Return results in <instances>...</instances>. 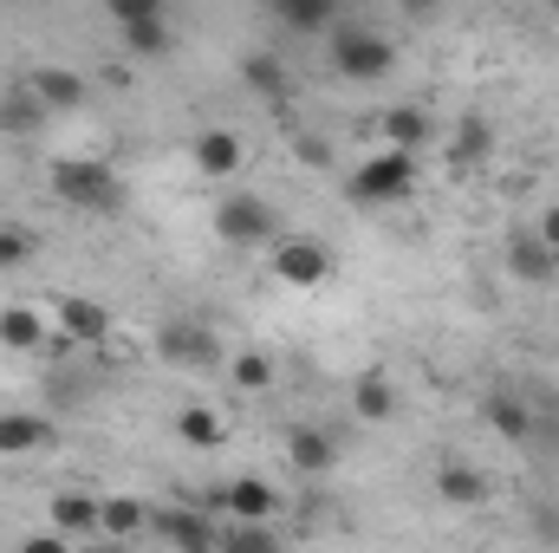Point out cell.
I'll return each mask as SVG.
<instances>
[{
  "mask_svg": "<svg viewBox=\"0 0 559 553\" xmlns=\"http://www.w3.org/2000/svg\"><path fill=\"white\" fill-rule=\"evenodd\" d=\"M52 189H59V202L85 209V215H118V202H124L118 169L98 163V156H59L52 163Z\"/></svg>",
  "mask_w": 559,
  "mask_h": 553,
  "instance_id": "cell-1",
  "label": "cell"
},
{
  "mask_svg": "<svg viewBox=\"0 0 559 553\" xmlns=\"http://www.w3.org/2000/svg\"><path fill=\"white\" fill-rule=\"evenodd\" d=\"M411 189H417V156H404V150L365 156V163L352 169V183H345V196H352L358 209H391V202H404Z\"/></svg>",
  "mask_w": 559,
  "mask_h": 553,
  "instance_id": "cell-2",
  "label": "cell"
},
{
  "mask_svg": "<svg viewBox=\"0 0 559 553\" xmlns=\"http://www.w3.org/2000/svg\"><path fill=\"white\" fill-rule=\"evenodd\" d=\"M391 66H397V46H391L384 33L352 26V20H338V26H332V72H338V79L371 85V79H384Z\"/></svg>",
  "mask_w": 559,
  "mask_h": 553,
  "instance_id": "cell-3",
  "label": "cell"
},
{
  "mask_svg": "<svg viewBox=\"0 0 559 553\" xmlns=\"http://www.w3.org/2000/svg\"><path fill=\"white\" fill-rule=\"evenodd\" d=\"M156 352H163L169 365H182V372H215V365H222V345H215V332H209L202 319H169V326L156 332Z\"/></svg>",
  "mask_w": 559,
  "mask_h": 553,
  "instance_id": "cell-4",
  "label": "cell"
},
{
  "mask_svg": "<svg viewBox=\"0 0 559 553\" xmlns=\"http://www.w3.org/2000/svg\"><path fill=\"white\" fill-rule=\"evenodd\" d=\"M215 235L228 248H261V242H274V209L261 196H228L215 209Z\"/></svg>",
  "mask_w": 559,
  "mask_h": 553,
  "instance_id": "cell-5",
  "label": "cell"
},
{
  "mask_svg": "<svg viewBox=\"0 0 559 553\" xmlns=\"http://www.w3.org/2000/svg\"><path fill=\"white\" fill-rule=\"evenodd\" d=\"M20 85H26V92L39 98V111H46V118H52V111H79V105L92 98V85H85V79H79L72 66H33V72H26Z\"/></svg>",
  "mask_w": 559,
  "mask_h": 553,
  "instance_id": "cell-6",
  "label": "cell"
},
{
  "mask_svg": "<svg viewBox=\"0 0 559 553\" xmlns=\"http://www.w3.org/2000/svg\"><path fill=\"white\" fill-rule=\"evenodd\" d=\"M274 274L286 280V286H319V280H332V248L293 235V242H280L274 248Z\"/></svg>",
  "mask_w": 559,
  "mask_h": 553,
  "instance_id": "cell-7",
  "label": "cell"
},
{
  "mask_svg": "<svg viewBox=\"0 0 559 553\" xmlns=\"http://www.w3.org/2000/svg\"><path fill=\"white\" fill-rule=\"evenodd\" d=\"M150 528H156L176 553H215V528H222V521H209V515H195V508H163V515H150Z\"/></svg>",
  "mask_w": 559,
  "mask_h": 553,
  "instance_id": "cell-8",
  "label": "cell"
},
{
  "mask_svg": "<svg viewBox=\"0 0 559 553\" xmlns=\"http://www.w3.org/2000/svg\"><path fill=\"white\" fill-rule=\"evenodd\" d=\"M286 462H293L299 475H325V469L338 462V443H332L325 430H312V423H293V430H286Z\"/></svg>",
  "mask_w": 559,
  "mask_h": 553,
  "instance_id": "cell-9",
  "label": "cell"
},
{
  "mask_svg": "<svg viewBox=\"0 0 559 553\" xmlns=\"http://www.w3.org/2000/svg\"><path fill=\"white\" fill-rule=\"evenodd\" d=\"M241 85H248L254 98H267V105H286V98H293V72H286L280 52H248V59H241Z\"/></svg>",
  "mask_w": 559,
  "mask_h": 553,
  "instance_id": "cell-10",
  "label": "cell"
},
{
  "mask_svg": "<svg viewBox=\"0 0 559 553\" xmlns=\"http://www.w3.org/2000/svg\"><path fill=\"white\" fill-rule=\"evenodd\" d=\"M222 508H228V521H274L280 495L267 482H254V475H235V482L222 489Z\"/></svg>",
  "mask_w": 559,
  "mask_h": 553,
  "instance_id": "cell-11",
  "label": "cell"
},
{
  "mask_svg": "<svg viewBox=\"0 0 559 553\" xmlns=\"http://www.w3.org/2000/svg\"><path fill=\"white\" fill-rule=\"evenodd\" d=\"M59 326H66V339L98 345V339L111 332V313H105L98 299H85V293H66V299H59Z\"/></svg>",
  "mask_w": 559,
  "mask_h": 553,
  "instance_id": "cell-12",
  "label": "cell"
},
{
  "mask_svg": "<svg viewBox=\"0 0 559 553\" xmlns=\"http://www.w3.org/2000/svg\"><path fill=\"white\" fill-rule=\"evenodd\" d=\"M189 156H195V169H202V176H215V183H222V176H235V169H241L248 143L235 138V131H202Z\"/></svg>",
  "mask_w": 559,
  "mask_h": 553,
  "instance_id": "cell-13",
  "label": "cell"
},
{
  "mask_svg": "<svg viewBox=\"0 0 559 553\" xmlns=\"http://www.w3.org/2000/svg\"><path fill=\"white\" fill-rule=\"evenodd\" d=\"M436 495H442L449 508H481V502H488V475L468 469V462H442V469H436Z\"/></svg>",
  "mask_w": 559,
  "mask_h": 553,
  "instance_id": "cell-14",
  "label": "cell"
},
{
  "mask_svg": "<svg viewBox=\"0 0 559 553\" xmlns=\"http://www.w3.org/2000/svg\"><path fill=\"white\" fill-rule=\"evenodd\" d=\"M488 423H495V436H508V443H534V404L527 398H514V391H488Z\"/></svg>",
  "mask_w": 559,
  "mask_h": 553,
  "instance_id": "cell-15",
  "label": "cell"
},
{
  "mask_svg": "<svg viewBox=\"0 0 559 553\" xmlns=\"http://www.w3.org/2000/svg\"><path fill=\"white\" fill-rule=\"evenodd\" d=\"M215 553H286V541L267 521H222L215 528Z\"/></svg>",
  "mask_w": 559,
  "mask_h": 553,
  "instance_id": "cell-16",
  "label": "cell"
},
{
  "mask_svg": "<svg viewBox=\"0 0 559 553\" xmlns=\"http://www.w3.org/2000/svg\"><path fill=\"white\" fill-rule=\"evenodd\" d=\"M378 138H384V150H404V156H417V143L429 138V118H423L417 105H391V111L378 118Z\"/></svg>",
  "mask_w": 559,
  "mask_h": 553,
  "instance_id": "cell-17",
  "label": "cell"
},
{
  "mask_svg": "<svg viewBox=\"0 0 559 553\" xmlns=\"http://www.w3.org/2000/svg\"><path fill=\"white\" fill-rule=\"evenodd\" d=\"M352 411L365 416V423H391V416H397V385H391L384 372H365V378L352 385Z\"/></svg>",
  "mask_w": 559,
  "mask_h": 553,
  "instance_id": "cell-18",
  "label": "cell"
},
{
  "mask_svg": "<svg viewBox=\"0 0 559 553\" xmlns=\"http://www.w3.org/2000/svg\"><path fill=\"white\" fill-rule=\"evenodd\" d=\"M46 443H52V423L46 416H20V411L0 416V456H33Z\"/></svg>",
  "mask_w": 559,
  "mask_h": 553,
  "instance_id": "cell-19",
  "label": "cell"
},
{
  "mask_svg": "<svg viewBox=\"0 0 559 553\" xmlns=\"http://www.w3.org/2000/svg\"><path fill=\"white\" fill-rule=\"evenodd\" d=\"M98 528L111 534V541H131L150 528V508H143L138 495H111V502H98Z\"/></svg>",
  "mask_w": 559,
  "mask_h": 553,
  "instance_id": "cell-20",
  "label": "cell"
},
{
  "mask_svg": "<svg viewBox=\"0 0 559 553\" xmlns=\"http://www.w3.org/2000/svg\"><path fill=\"white\" fill-rule=\"evenodd\" d=\"M39 125H46V111H39V98H33L26 85L0 92V131H7V138H33Z\"/></svg>",
  "mask_w": 559,
  "mask_h": 553,
  "instance_id": "cell-21",
  "label": "cell"
},
{
  "mask_svg": "<svg viewBox=\"0 0 559 553\" xmlns=\"http://www.w3.org/2000/svg\"><path fill=\"white\" fill-rule=\"evenodd\" d=\"M176 436H182L189 449H222V443H228V423L209 411V404H189V411L176 416Z\"/></svg>",
  "mask_w": 559,
  "mask_h": 553,
  "instance_id": "cell-22",
  "label": "cell"
},
{
  "mask_svg": "<svg viewBox=\"0 0 559 553\" xmlns=\"http://www.w3.org/2000/svg\"><path fill=\"white\" fill-rule=\"evenodd\" d=\"M280 26L286 33H332L338 26V7L332 0H280Z\"/></svg>",
  "mask_w": 559,
  "mask_h": 553,
  "instance_id": "cell-23",
  "label": "cell"
},
{
  "mask_svg": "<svg viewBox=\"0 0 559 553\" xmlns=\"http://www.w3.org/2000/svg\"><path fill=\"white\" fill-rule=\"evenodd\" d=\"M98 528V502L92 495H52V534L72 541V534H92Z\"/></svg>",
  "mask_w": 559,
  "mask_h": 553,
  "instance_id": "cell-24",
  "label": "cell"
},
{
  "mask_svg": "<svg viewBox=\"0 0 559 553\" xmlns=\"http://www.w3.org/2000/svg\"><path fill=\"white\" fill-rule=\"evenodd\" d=\"M488 150H495V125H488V118H462V125H455V143H449V163L468 169V163H481Z\"/></svg>",
  "mask_w": 559,
  "mask_h": 553,
  "instance_id": "cell-25",
  "label": "cell"
},
{
  "mask_svg": "<svg viewBox=\"0 0 559 553\" xmlns=\"http://www.w3.org/2000/svg\"><path fill=\"white\" fill-rule=\"evenodd\" d=\"M169 46H176V33H169V20H163V13H150V20H131V26H124V52L163 59Z\"/></svg>",
  "mask_w": 559,
  "mask_h": 553,
  "instance_id": "cell-26",
  "label": "cell"
},
{
  "mask_svg": "<svg viewBox=\"0 0 559 553\" xmlns=\"http://www.w3.org/2000/svg\"><path fill=\"white\" fill-rule=\"evenodd\" d=\"M508 268H514L521 280H554L559 261L540 248V235H514V242H508Z\"/></svg>",
  "mask_w": 559,
  "mask_h": 553,
  "instance_id": "cell-27",
  "label": "cell"
},
{
  "mask_svg": "<svg viewBox=\"0 0 559 553\" xmlns=\"http://www.w3.org/2000/svg\"><path fill=\"white\" fill-rule=\"evenodd\" d=\"M39 339H46V326H39V313H33V306H7V313H0V345L33 352Z\"/></svg>",
  "mask_w": 559,
  "mask_h": 553,
  "instance_id": "cell-28",
  "label": "cell"
},
{
  "mask_svg": "<svg viewBox=\"0 0 559 553\" xmlns=\"http://www.w3.org/2000/svg\"><path fill=\"white\" fill-rule=\"evenodd\" d=\"M228 378H235L241 391H267V385H274V358H267V352H241V358H228Z\"/></svg>",
  "mask_w": 559,
  "mask_h": 553,
  "instance_id": "cell-29",
  "label": "cell"
},
{
  "mask_svg": "<svg viewBox=\"0 0 559 553\" xmlns=\"http://www.w3.org/2000/svg\"><path fill=\"white\" fill-rule=\"evenodd\" d=\"M26 255H33V235H26V228H0V274L20 268Z\"/></svg>",
  "mask_w": 559,
  "mask_h": 553,
  "instance_id": "cell-30",
  "label": "cell"
},
{
  "mask_svg": "<svg viewBox=\"0 0 559 553\" xmlns=\"http://www.w3.org/2000/svg\"><path fill=\"white\" fill-rule=\"evenodd\" d=\"M150 13H163L156 0H111V20L118 26H131V20H150Z\"/></svg>",
  "mask_w": 559,
  "mask_h": 553,
  "instance_id": "cell-31",
  "label": "cell"
},
{
  "mask_svg": "<svg viewBox=\"0 0 559 553\" xmlns=\"http://www.w3.org/2000/svg\"><path fill=\"white\" fill-rule=\"evenodd\" d=\"M534 235H540V248L559 261V202H554V209H540V228H534Z\"/></svg>",
  "mask_w": 559,
  "mask_h": 553,
  "instance_id": "cell-32",
  "label": "cell"
},
{
  "mask_svg": "<svg viewBox=\"0 0 559 553\" xmlns=\"http://www.w3.org/2000/svg\"><path fill=\"white\" fill-rule=\"evenodd\" d=\"M13 553H72V548H66L59 534H33V541H20Z\"/></svg>",
  "mask_w": 559,
  "mask_h": 553,
  "instance_id": "cell-33",
  "label": "cell"
},
{
  "mask_svg": "<svg viewBox=\"0 0 559 553\" xmlns=\"http://www.w3.org/2000/svg\"><path fill=\"white\" fill-rule=\"evenodd\" d=\"M534 534H547V541H559V508H534Z\"/></svg>",
  "mask_w": 559,
  "mask_h": 553,
  "instance_id": "cell-34",
  "label": "cell"
},
{
  "mask_svg": "<svg viewBox=\"0 0 559 553\" xmlns=\"http://www.w3.org/2000/svg\"><path fill=\"white\" fill-rule=\"evenodd\" d=\"M92 553H118V548H92Z\"/></svg>",
  "mask_w": 559,
  "mask_h": 553,
  "instance_id": "cell-35",
  "label": "cell"
}]
</instances>
